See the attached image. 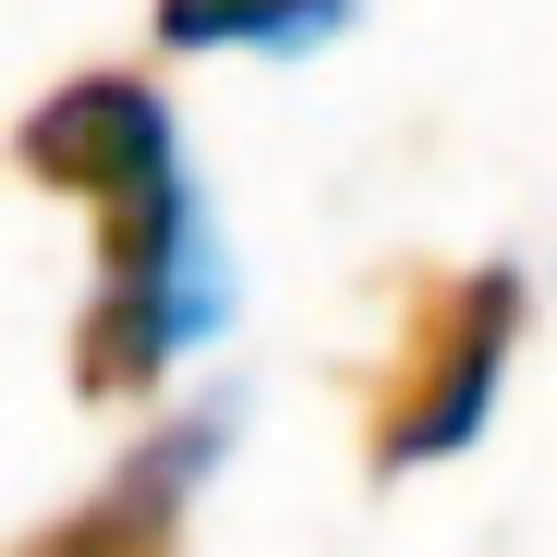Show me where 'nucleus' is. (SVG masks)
<instances>
[{"mask_svg": "<svg viewBox=\"0 0 557 557\" xmlns=\"http://www.w3.org/2000/svg\"><path fill=\"white\" fill-rule=\"evenodd\" d=\"M146 25H158L170 61H219V49H243V61H304V49H327V37L351 25V0H146Z\"/></svg>", "mask_w": 557, "mask_h": 557, "instance_id": "nucleus-5", "label": "nucleus"}, {"mask_svg": "<svg viewBox=\"0 0 557 557\" xmlns=\"http://www.w3.org/2000/svg\"><path fill=\"white\" fill-rule=\"evenodd\" d=\"M521 267L485 255V267H436L412 278V315H400V351H388V376L376 400H363V473H436V460H460L497 400H509V363H521Z\"/></svg>", "mask_w": 557, "mask_h": 557, "instance_id": "nucleus-2", "label": "nucleus"}, {"mask_svg": "<svg viewBox=\"0 0 557 557\" xmlns=\"http://www.w3.org/2000/svg\"><path fill=\"white\" fill-rule=\"evenodd\" d=\"M219 436H231V412H195V424L134 436L110 473L85 485L73 509H49L13 557H182V521H195V497L219 473Z\"/></svg>", "mask_w": 557, "mask_h": 557, "instance_id": "nucleus-4", "label": "nucleus"}, {"mask_svg": "<svg viewBox=\"0 0 557 557\" xmlns=\"http://www.w3.org/2000/svg\"><path fill=\"white\" fill-rule=\"evenodd\" d=\"M98 231V278H85V315H73V400H146L182 351H195L231 315V267L207 243V195L195 182H158V195H122L85 219Z\"/></svg>", "mask_w": 557, "mask_h": 557, "instance_id": "nucleus-1", "label": "nucleus"}, {"mask_svg": "<svg viewBox=\"0 0 557 557\" xmlns=\"http://www.w3.org/2000/svg\"><path fill=\"white\" fill-rule=\"evenodd\" d=\"M13 170L37 182V195L61 207H122V195H158V182H182V122L146 73H61L49 98L13 122Z\"/></svg>", "mask_w": 557, "mask_h": 557, "instance_id": "nucleus-3", "label": "nucleus"}]
</instances>
